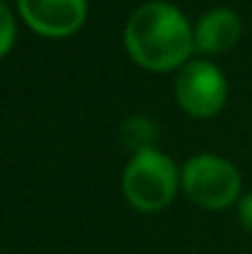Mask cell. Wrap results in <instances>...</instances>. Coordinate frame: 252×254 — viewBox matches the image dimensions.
I'll use <instances>...</instances> for the list:
<instances>
[{
    "label": "cell",
    "instance_id": "cell-4",
    "mask_svg": "<svg viewBox=\"0 0 252 254\" xmlns=\"http://www.w3.org/2000/svg\"><path fill=\"white\" fill-rule=\"evenodd\" d=\"M173 94L178 106L193 119H210L228 101V79L208 60H190L175 74Z\"/></svg>",
    "mask_w": 252,
    "mask_h": 254
},
{
    "label": "cell",
    "instance_id": "cell-6",
    "mask_svg": "<svg viewBox=\"0 0 252 254\" xmlns=\"http://www.w3.org/2000/svg\"><path fill=\"white\" fill-rule=\"evenodd\" d=\"M240 32H243V22L235 10L213 7V10L203 12L193 27L195 50L203 55H223L238 45Z\"/></svg>",
    "mask_w": 252,
    "mask_h": 254
},
{
    "label": "cell",
    "instance_id": "cell-3",
    "mask_svg": "<svg viewBox=\"0 0 252 254\" xmlns=\"http://www.w3.org/2000/svg\"><path fill=\"white\" fill-rule=\"evenodd\" d=\"M243 178L235 163L215 153H198L180 168V190L203 210H225L240 200Z\"/></svg>",
    "mask_w": 252,
    "mask_h": 254
},
{
    "label": "cell",
    "instance_id": "cell-7",
    "mask_svg": "<svg viewBox=\"0 0 252 254\" xmlns=\"http://www.w3.org/2000/svg\"><path fill=\"white\" fill-rule=\"evenodd\" d=\"M159 136H161L159 121H154L151 116H144V114H134V116L124 119V124L119 128V138H121L124 148L131 151V156L156 148Z\"/></svg>",
    "mask_w": 252,
    "mask_h": 254
},
{
    "label": "cell",
    "instance_id": "cell-2",
    "mask_svg": "<svg viewBox=\"0 0 252 254\" xmlns=\"http://www.w3.org/2000/svg\"><path fill=\"white\" fill-rule=\"evenodd\" d=\"M126 202L139 212H161L180 190V170L159 148L131 156L121 178Z\"/></svg>",
    "mask_w": 252,
    "mask_h": 254
},
{
    "label": "cell",
    "instance_id": "cell-1",
    "mask_svg": "<svg viewBox=\"0 0 252 254\" xmlns=\"http://www.w3.org/2000/svg\"><path fill=\"white\" fill-rule=\"evenodd\" d=\"M124 45L141 69L159 74L180 69L195 52L193 25L168 0H149L129 15Z\"/></svg>",
    "mask_w": 252,
    "mask_h": 254
},
{
    "label": "cell",
    "instance_id": "cell-8",
    "mask_svg": "<svg viewBox=\"0 0 252 254\" xmlns=\"http://www.w3.org/2000/svg\"><path fill=\"white\" fill-rule=\"evenodd\" d=\"M12 42H15V15L0 0V57L12 47Z\"/></svg>",
    "mask_w": 252,
    "mask_h": 254
},
{
    "label": "cell",
    "instance_id": "cell-5",
    "mask_svg": "<svg viewBox=\"0 0 252 254\" xmlns=\"http://www.w3.org/2000/svg\"><path fill=\"white\" fill-rule=\"evenodd\" d=\"M17 10L45 37H70L86 20V0H17Z\"/></svg>",
    "mask_w": 252,
    "mask_h": 254
},
{
    "label": "cell",
    "instance_id": "cell-9",
    "mask_svg": "<svg viewBox=\"0 0 252 254\" xmlns=\"http://www.w3.org/2000/svg\"><path fill=\"white\" fill-rule=\"evenodd\" d=\"M238 217H240L243 227L252 235V192L243 195V197L238 200Z\"/></svg>",
    "mask_w": 252,
    "mask_h": 254
}]
</instances>
